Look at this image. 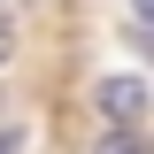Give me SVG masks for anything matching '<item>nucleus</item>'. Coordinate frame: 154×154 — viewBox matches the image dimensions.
<instances>
[{
	"label": "nucleus",
	"mask_w": 154,
	"mask_h": 154,
	"mask_svg": "<svg viewBox=\"0 0 154 154\" xmlns=\"http://www.w3.org/2000/svg\"><path fill=\"white\" fill-rule=\"evenodd\" d=\"M100 108H108V116H123V123H131V116L146 108V85H139V77H108V85H100Z\"/></svg>",
	"instance_id": "nucleus-1"
},
{
	"label": "nucleus",
	"mask_w": 154,
	"mask_h": 154,
	"mask_svg": "<svg viewBox=\"0 0 154 154\" xmlns=\"http://www.w3.org/2000/svg\"><path fill=\"white\" fill-rule=\"evenodd\" d=\"M131 16H139V23H146V16H154V0H131Z\"/></svg>",
	"instance_id": "nucleus-2"
},
{
	"label": "nucleus",
	"mask_w": 154,
	"mask_h": 154,
	"mask_svg": "<svg viewBox=\"0 0 154 154\" xmlns=\"http://www.w3.org/2000/svg\"><path fill=\"white\" fill-rule=\"evenodd\" d=\"M0 154H16V131H0Z\"/></svg>",
	"instance_id": "nucleus-3"
},
{
	"label": "nucleus",
	"mask_w": 154,
	"mask_h": 154,
	"mask_svg": "<svg viewBox=\"0 0 154 154\" xmlns=\"http://www.w3.org/2000/svg\"><path fill=\"white\" fill-rule=\"evenodd\" d=\"M0 62H8V31H0Z\"/></svg>",
	"instance_id": "nucleus-4"
},
{
	"label": "nucleus",
	"mask_w": 154,
	"mask_h": 154,
	"mask_svg": "<svg viewBox=\"0 0 154 154\" xmlns=\"http://www.w3.org/2000/svg\"><path fill=\"white\" fill-rule=\"evenodd\" d=\"M108 154H139V146H108Z\"/></svg>",
	"instance_id": "nucleus-5"
}]
</instances>
